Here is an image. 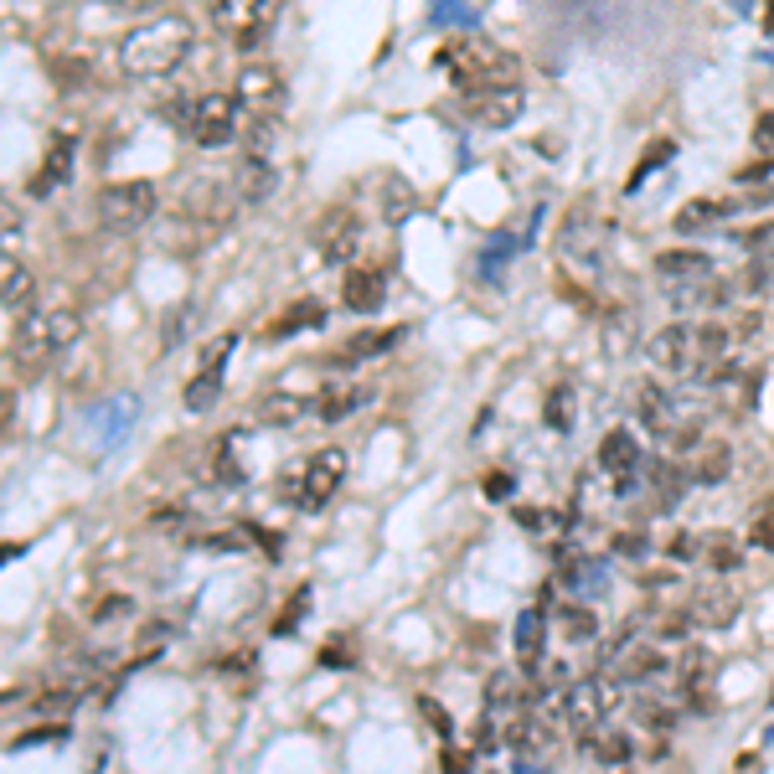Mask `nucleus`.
Segmentation results:
<instances>
[{
	"label": "nucleus",
	"instance_id": "nucleus-1",
	"mask_svg": "<svg viewBox=\"0 0 774 774\" xmlns=\"http://www.w3.org/2000/svg\"><path fill=\"white\" fill-rule=\"evenodd\" d=\"M186 52H192V21L186 16H155L119 42V62H125L129 78H166V72L182 68Z\"/></svg>",
	"mask_w": 774,
	"mask_h": 774
},
{
	"label": "nucleus",
	"instance_id": "nucleus-2",
	"mask_svg": "<svg viewBox=\"0 0 774 774\" xmlns=\"http://www.w3.org/2000/svg\"><path fill=\"white\" fill-rule=\"evenodd\" d=\"M84 336V315L72 305H52V310H27L16 325L11 341V362L21 366V378H37L52 356H62L72 341Z\"/></svg>",
	"mask_w": 774,
	"mask_h": 774
},
{
	"label": "nucleus",
	"instance_id": "nucleus-3",
	"mask_svg": "<svg viewBox=\"0 0 774 774\" xmlns=\"http://www.w3.org/2000/svg\"><path fill=\"white\" fill-rule=\"evenodd\" d=\"M625 703V682L615 672L609 676H584V682H568L564 697H558V718L568 723L574 733H594L605 728L609 718L619 713Z\"/></svg>",
	"mask_w": 774,
	"mask_h": 774
},
{
	"label": "nucleus",
	"instance_id": "nucleus-4",
	"mask_svg": "<svg viewBox=\"0 0 774 774\" xmlns=\"http://www.w3.org/2000/svg\"><path fill=\"white\" fill-rule=\"evenodd\" d=\"M341 480H346V454L321 450V454H310L300 470H290V476L280 480V496L284 501H295L300 511H321L325 501L341 491Z\"/></svg>",
	"mask_w": 774,
	"mask_h": 774
},
{
	"label": "nucleus",
	"instance_id": "nucleus-5",
	"mask_svg": "<svg viewBox=\"0 0 774 774\" xmlns=\"http://www.w3.org/2000/svg\"><path fill=\"white\" fill-rule=\"evenodd\" d=\"M439 62L454 72V84L470 94V88H486V84H517L511 78V57L496 52L491 42H470V37H460V42H450L444 52H439Z\"/></svg>",
	"mask_w": 774,
	"mask_h": 774
},
{
	"label": "nucleus",
	"instance_id": "nucleus-6",
	"mask_svg": "<svg viewBox=\"0 0 774 774\" xmlns=\"http://www.w3.org/2000/svg\"><path fill=\"white\" fill-rule=\"evenodd\" d=\"M155 207H160L155 182H114L99 192V223L109 227V233H119V238L140 233V227L155 217Z\"/></svg>",
	"mask_w": 774,
	"mask_h": 774
},
{
	"label": "nucleus",
	"instance_id": "nucleus-7",
	"mask_svg": "<svg viewBox=\"0 0 774 774\" xmlns=\"http://www.w3.org/2000/svg\"><path fill=\"white\" fill-rule=\"evenodd\" d=\"M284 0H212V27L233 37L243 52H254L264 42V31L274 27V16H280Z\"/></svg>",
	"mask_w": 774,
	"mask_h": 774
},
{
	"label": "nucleus",
	"instance_id": "nucleus-8",
	"mask_svg": "<svg viewBox=\"0 0 774 774\" xmlns=\"http://www.w3.org/2000/svg\"><path fill=\"white\" fill-rule=\"evenodd\" d=\"M238 94H207L202 104H192V125H186V135H192V145H202V150H223L233 135H238Z\"/></svg>",
	"mask_w": 774,
	"mask_h": 774
},
{
	"label": "nucleus",
	"instance_id": "nucleus-9",
	"mask_svg": "<svg viewBox=\"0 0 774 774\" xmlns=\"http://www.w3.org/2000/svg\"><path fill=\"white\" fill-rule=\"evenodd\" d=\"M233 352H238V331L217 336L207 352H202L197 378L186 382V393H182L186 413H212V409H217V398H223V372H227V356H233Z\"/></svg>",
	"mask_w": 774,
	"mask_h": 774
},
{
	"label": "nucleus",
	"instance_id": "nucleus-10",
	"mask_svg": "<svg viewBox=\"0 0 774 774\" xmlns=\"http://www.w3.org/2000/svg\"><path fill=\"white\" fill-rule=\"evenodd\" d=\"M464 119L480 129H507L521 119V84H486L464 94Z\"/></svg>",
	"mask_w": 774,
	"mask_h": 774
},
{
	"label": "nucleus",
	"instance_id": "nucleus-11",
	"mask_svg": "<svg viewBox=\"0 0 774 774\" xmlns=\"http://www.w3.org/2000/svg\"><path fill=\"white\" fill-rule=\"evenodd\" d=\"M238 104L243 114H254V119H264V114H280L284 99H290V88H284L280 68H268V62H248V68L238 72Z\"/></svg>",
	"mask_w": 774,
	"mask_h": 774
},
{
	"label": "nucleus",
	"instance_id": "nucleus-12",
	"mask_svg": "<svg viewBox=\"0 0 774 774\" xmlns=\"http://www.w3.org/2000/svg\"><path fill=\"white\" fill-rule=\"evenodd\" d=\"M599 470H605L609 480H615L619 496L635 491V480L646 476V460H640V439L630 434V429H615V434L599 439Z\"/></svg>",
	"mask_w": 774,
	"mask_h": 774
},
{
	"label": "nucleus",
	"instance_id": "nucleus-13",
	"mask_svg": "<svg viewBox=\"0 0 774 774\" xmlns=\"http://www.w3.org/2000/svg\"><path fill=\"white\" fill-rule=\"evenodd\" d=\"M356 243H362V217L352 207H331L315 223V248H321L325 264H352Z\"/></svg>",
	"mask_w": 774,
	"mask_h": 774
},
{
	"label": "nucleus",
	"instance_id": "nucleus-14",
	"mask_svg": "<svg viewBox=\"0 0 774 774\" xmlns=\"http://www.w3.org/2000/svg\"><path fill=\"white\" fill-rule=\"evenodd\" d=\"M713 687V650L703 646H682V662H676V703L682 707H707Z\"/></svg>",
	"mask_w": 774,
	"mask_h": 774
},
{
	"label": "nucleus",
	"instance_id": "nucleus-15",
	"mask_svg": "<svg viewBox=\"0 0 774 774\" xmlns=\"http://www.w3.org/2000/svg\"><path fill=\"white\" fill-rule=\"evenodd\" d=\"M666 300H672L682 315H703V310H718L733 295V284H723V274L713 280H662Z\"/></svg>",
	"mask_w": 774,
	"mask_h": 774
},
{
	"label": "nucleus",
	"instance_id": "nucleus-16",
	"mask_svg": "<svg viewBox=\"0 0 774 774\" xmlns=\"http://www.w3.org/2000/svg\"><path fill=\"white\" fill-rule=\"evenodd\" d=\"M635 413H640V423H646L650 434L672 439L682 423H676V413H682V403H676L672 393H662L656 382H635Z\"/></svg>",
	"mask_w": 774,
	"mask_h": 774
},
{
	"label": "nucleus",
	"instance_id": "nucleus-17",
	"mask_svg": "<svg viewBox=\"0 0 774 774\" xmlns=\"http://www.w3.org/2000/svg\"><path fill=\"white\" fill-rule=\"evenodd\" d=\"M274 186H280V170L268 166V155H254L243 150V160L233 166V192H238V202H268L274 197Z\"/></svg>",
	"mask_w": 774,
	"mask_h": 774
},
{
	"label": "nucleus",
	"instance_id": "nucleus-18",
	"mask_svg": "<svg viewBox=\"0 0 774 774\" xmlns=\"http://www.w3.org/2000/svg\"><path fill=\"white\" fill-rule=\"evenodd\" d=\"M507 744L517 748V764H521V770H532V760H542V754L552 748V733H548V723L537 718V713H511Z\"/></svg>",
	"mask_w": 774,
	"mask_h": 774
},
{
	"label": "nucleus",
	"instance_id": "nucleus-19",
	"mask_svg": "<svg viewBox=\"0 0 774 774\" xmlns=\"http://www.w3.org/2000/svg\"><path fill=\"white\" fill-rule=\"evenodd\" d=\"M403 341V325H382V331H352L346 336V346L336 352V366H362V362H378V356H388Z\"/></svg>",
	"mask_w": 774,
	"mask_h": 774
},
{
	"label": "nucleus",
	"instance_id": "nucleus-20",
	"mask_svg": "<svg viewBox=\"0 0 774 774\" xmlns=\"http://www.w3.org/2000/svg\"><path fill=\"white\" fill-rule=\"evenodd\" d=\"M382 295H388V280H382L378 268H352V274L341 280V305L352 310V315L382 310Z\"/></svg>",
	"mask_w": 774,
	"mask_h": 774
},
{
	"label": "nucleus",
	"instance_id": "nucleus-21",
	"mask_svg": "<svg viewBox=\"0 0 774 774\" xmlns=\"http://www.w3.org/2000/svg\"><path fill=\"white\" fill-rule=\"evenodd\" d=\"M609 666H615V676L630 687V682H650V676H662L666 656L656 646H615V650H609Z\"/></svg>",
	"mask_w": 774,
	"mask_h": 774
},
{
	"label": "nucleus",
	"instance_id": "nucleus-22",
	"mask_svg": "<svg viewBox=\"0 0 774 774\" xmlns=\"http://www.w3.org/2000/svg\"><path fill=\"white\" fill-rule=\"evenodd\" d=\"M511 646H517V656L527 666L542 662V646H548V609L542 605H527L517 615V625H511Z\"/></svg>",
	"mask_w": 774,
	"mask_h": 774
},
{
	"label": "nucleus",
	"instance_id": "nucleus-23",
	"mask_svg": "<svg viewBox=\"0 0 774 774\" xmlns=\"http://www.w3.org/2000/svg\"><path fill=\"white\" fill-rule=\"evenodd\" d=\"M738 207H744L738 197H697V202H687V207L676 212L672 227H676V233H703V227H713V223H723V217H733Z\"/></svg>",
	"mask_w": 774,
	"mask_h": 774
},
{
	"label": "nucleus",
	"instance_id": "nucleus-24",
	"mask_svg": "<svg viewBox=\"0 0 774 774\" xmlns=\"http://www.w3.org/2000/svg\"><path fill=\"white\" fill-rule=\"evenodd\" d=\"M656 274L662 280H713L718 258L697 254V248H666V254H656Z\"/></svg>",
	"mask_w": 774,
	"mask_h": 774
},
{
	"label": "nucleus",
	"instance_id": "nucleus-25",
	"mask_svg": "<svg viewBox=\"0 0 774 774\" xmlns=\"http://www.w3.org/2000/svg\"><path fill=\"white\" fill-rule=\"evenodd\" d=\"M558 243H564L568 258H599V227H594V217H589V202H584V207H574L564 217V233H558Z\"/></svg>",
	"mask_w": 774,
	"mask_h": 774
},
{
	"label": "nucleus",
	"instance_id": "nucleus-26",
	"mask_svg": "<svg viewBox=\"0 0 774 774\" xmlns=\"http://www.w3.org/2000/svg\"><path fill=\"white\" fill-rule=\"evenodd\" d=\"M0 274H6V280H0V305H6V315L21 321V315L31 310V295H37V280H31V268L16 264V258H6Z\"/></svg>",
	"mask_w": 774,
	"mask_h": 774
},
{
	"label": "nucleus",
	"instance_id": "nucleus-27",
	"mask_svg": "<svg viewBox=\"0 0 774 774\" xmlns=\"http://www.w3.org/2000/svg\"><path fill=\"white\" fill-rule=\"evenodd\" d=\"M578 754L594 764H630L635 760V744L625 738V733H605V728H594V733H578Z\"/></svg>",
	"mask_w": 774,
	"mask_h": 774
},
{
	"label": "nucleus",
	"instance_id": "nucleus-28",
	"mask_svg": "<svg viewBox=\"0 0 774 774\" xmlns=\"http://www.w3.org/2000/svg\"><path fill=\"white\" fill-rule=\"evenodd\" d=\"M687 615H692V625H703V630H723V625H733V619H738V599H733L728 589L697 594Z\"/></svg>",
	"mask_w": 774,
	"mask_h": 774
},
{
	"label": "nucleus",
	"instance_id": "nucleus-29",
	"mask_svg": "<svg viewBox=\"0 0 774 774\" xmlns=\"http://www.w3.org/2000/svg\"><path fill=\"white\" fill-rule=\"evenodd\" d=\"M321 325H325V305H321V300H300V305H290L274 325H264V336L284 341V336H295V331H321Z\"/></svg>",
	"mask_w": 774,
	"mask_h": 774
},
{
	"label": "nucleus",
	"instance_id": "nucleus-30",
	"mask_svg": "<svg viewBox=\"0 0 774 774\" xmlns=\"http://www.w3.org/2000/svg\"><path fill=\"white\" fill-rule=\"evenodd\" d=\"M310 413V398L300 393H264L258 398V423H268V429H290V423H300Z\"/></svg>",
	"mask_w": 774,
	"mask_h": 774
},
{
	"label": "nucleus",
	"instance_id": "nucleus-31",
	"mask_svg": "<svg viewBox=\"0 0 774 774\" xmlns=\"http://www.w3.org/2000/svg\"><path fill=\"white\" fill-rule=\"evenodd\" d=\"M68 176H72V140H57L52 150H47V166L31 176V197H52Z\"/></svg>",
	"mask_w": 774,
	"mask_h": 774
},
{
	"label": "nucleus",
	"instance_id": "nucleus-32",
	"mask_svg": "<svg viewBox=\"0 0 774 774\" xmlns=\"http://www.w3.org/2000/svg\"><path fill=\"white\" fill-rule=\"evenodd\" d=\"M527 697H532V692H527V682H521L517 672H496L491 687H486V707H491V713H521Z\"/></svg>",
	"mask_w": 774,
	"mask_h": 774
},
{
	"label": "nucleus",
	"instance_id": "nucleus-33",
	"mask_svg": "<svg viewBox=\"0 0 774 774\" xmlns=\"http://www.w3.org/2000/svg\"><path fill=\"white\" fill-rule=\"evenodd\" d=\"M564 584L578 589L584 599H599V594L609 589V568L599 564V558H574V564L564 568Z\"/></svg>",
	"mask_w": 774,
	"mask_h": 774
},
{
	"label": "nucleus",
	"instance_id": "nucleus-34",
	"mask_svg": "<svg viewBox=\"0 0 774 774\" xmlns=\"http://www.w3.org/2000/svg\"><path fill=\"white\" fill-rule=\"evenodd\" d=\"M697 558H703L713 574H733V568L744 564V542L738 537H723V532H713V537H703V548H697Z\"/></svg>",
	"mask_w": 774,
	"mask_h": 774
},
{
	"label": "nucleus",
	"instance_id": "nucleus-35",
	"mask_svg": "<svg viewBox=\"0 0 774 774\" xmlns=\"http://www.w3.org/2000/svg\"><path fill=\"white\" fill-rule=\"evenodd\" d=\"M84 697H88L84 676H62V682H52L47 692H37V707H42V713H72Z\"/></svg>",
	"mask_w": 774,
	"mask_h": 774
},
{
	"label": "nucleus",
	"instance_id": "nucleus-36",
	"mask_svg": "<svg viewBox=\"0 0 774 774\" xmlns=\"http://www.w3.org/2000/svg\"><path fill=\"white\" fill-rule=\"evenodd\" d=\"M366 403H372V388H336V393H325L321 403H315V413H321L325 423H341L346 413L366 409Z\"/></svg>",
	"mask_w": 774,
	"mask_h": 774
},
{
	"label": "nucleus",
	"instance_id": "nucleus-37",
	"mask_svg": "<svg viewBox=\"0 0 774 774\" xmlns=\"http://www.w3.org/2000/svg\"><path fill=\"white\" fill-rule=\"evenodd\" d=\"M646 476H650V480H640V486L656 496V507H672L676 496L687 491V476H676L672 464H646Z\"/></svg>",
	"mask_w": 774,
	"mask_h": 774
},
{
	"label": "nucleus",
	"instance_id": "nucleus-38",
	"mask_svg": "<svg viewBox=\"0 0 774 774\" xmlns=\"http://www.w3.org/2000/svg\"><path fill=\"white\" fill-rule=\"evenodd\" d=\"M558 630H564L574 646H584V640L599 635V619H594L589 605H564V609H558Z\"/></svg>",
	"mask_w": 774,
	"mask_h": 774
},
{
	"label": "nucleus",
	"instance_id": "nucleus-39",
	"mask_svg": "<svg viewBox=\"0 0 774 774\" xmlns=\"http://www.w3.org/2000/svg\"><path fill=\"white\" fill-rule=\"evenodd\" d=\"M413 207H419L413 186H409V182H388V197H382V217L398 227V223H409V217H413Z\"/></svg>",
	"mask_w": 774,
	"mask_h": 774
},
{
	"label": "nucleus",
	"instance_id": "nucleus-40",
	"mask_svg": "<svg viewBox=\"0 0 774 774\" xmlns=\"http://www.w3.org/2000/svg\"><path fill=\"white\" fill-rule=\"evenodd\" d=\"M542 419H548V429H558V434H568L574 429V388L568 382H558L548 393V409H542Z\"/></svg>",
	"mask_w": 774,
	"mask_h": 774
},
{
	"label": "nucleus",
	"instance_id": "nucleus-41",
	"mask_svg": "<svg viewBox=\"0 0 774 774\" xmlns=\"http://www.w3.org/2000/svg\"><path fill=\"white\" fill-rule=\"evenodd\" d=\"M413 707H419V718L429 723V733H434L439 744H450V738H454V723H450V713H444V703H434L429 692H419V703H413Z\"/></svg>",
	"mask_w": 774,
	"mask_h": 774
},
{
	"label": "nucleus",
	"instance_id": "nucleus-42",
	"mask_svg": "<svg viewBox=\"0 0 774 774\" xmlns=\"http://www.w3.org/2000/svg\"><path fill=\"white\" fill-rule=\"evenodd\" d=\"M672 150H676L672 140H656V145H650V155H646V160H640V166L630 170V182H625V192H640V182H646L650 170H662L666 160H672Z\"/></svg>",
	"mask_w": 774,
	"mask_h": 774
},
{
	"label": "nucleus",
	"instance_id": "nucleus-43",
	"mask_svg": "<svg viewBox=\"0 0 774 774\" xmlns=\"http://www.w3.org/2000/svg\"><path fill=\"white\" fill-rule=\"evenodd\" d=\"M748 542L764 552H774V501H764L760 511H754V527H748Z\"/></svg>",
	"mask_w": 774,
	"mask_h": 774
},
{
	"label": "nucleus",
	"instance_id": "nucleus-44",
	"mask_svg": "<svg viewBox=\"0 0 774 774\" xmlns=\"http://www.w3.org/2000/svg\"><path fill=\"white\" fill-rule=\"evenodd\" d=\"M305 609H310V584H300V589L290 594V609H284V615L274 619V635H290V630H295Z\"/></svg>",
	"mask_w": 774,
	"mask_h": 774
},
{
	"label": "nucleus",
	"instance_id": "nucleus-45",
	"mask_svg": "<svg viewBox=\"0 0 774 774\" xmlns=\"http://www.w3.org/2000/svg\"><path fill=\"white\" fill-rule=\"evenodd\" d=\"M129 609H135V605H129L125 594H104V599H94V609H88V615L99 619V625H109V619H125Z\"/></svg>",
	"mask_w": 774,
	"mask_h": 774
},
{
	"label": "nucleus",
	"instance_id": "nucleus-46",
	"mask_svg": "<svg viewBox=\"0 0 774 774\" xmlns=\"http://www.w3.org/2000/svg\"><path fill=\"white\" fill-rule=\"evenodd\" d=\"M217 480H223V486H248V470H243V460L227 450V444H223V454H217Z\"/></svg>",
	"mask_w": 774,
	"mask_h": 774
},
{
	"label": "nucleus",
	"instance_id": "nucleus-47",
	"mask_svg": "<svg viewBox=\"0 0 774 774\" xmlns=\"http://www.w3.org/2000/svg\"><path fill=\"white\" fill-rule=\"evenodd\" d=\"M723 476H728V450H713V454L703 460V470H697L692 480H703V486H718Z\"/></svg>",
	"mask_w": 774,
	"mask_h": 774
},
{
	"label": "nucleus",
	"instance_id": "nucleus-48",
	"mask_svg": "<svg viewBox=\"0 0 774 774\" xmlns=\"http://www.w3.org/2000/svg\"><path fill=\"white\" fill-rule=\"evenodd\" d=\"M52 78H57L62 88H78V84H88V62H78V57H72V62H57Z\"/></svg>",
	"mask_w": 774,
	"mask_h": 774
},
{
	"label": "nucleus",
	"instance_id": "nucleus-49",
	"mask_svg": "<svg viewBox=\"0 0 774 774\" xmlns=\"http://www.w3.org/2000/svg\"><path fill=\"white\" fill-rule=\"evenodd\" d=\"M52 738H68V728H42V733H21L11 748H37V744H52Z\"/></svg>",
	"mask_w": 774,
	"mask_h": 774
},
{
	"label": "nucleus",
	"instance_id": "nucleus-50",
	"mask_svg": "<svg viewBox=\"0 0 774 774\" xmlns=\"http://www.w3.org/2000/svg\"><path fill=\"white\" fill-rule=\"evenodd\" d=\"M511 491H517V486H511V476H501V470H496V476H486V496H491V501H507Z\"/></svg>",
	"mask_w": 774,
	"mask_h": 774
},
{
	"label": "nucleus",
	"instance_id": "nucleus-51",
	"mask_svg": "<svg viewBox=\"0 0 774 774\" xmlns=\"http://www.w3.org/2000/svg\"><path fill=\"white\" fill-rule=\"evenodd\" d=\"M615 552H630V558H646V532H625L615 542Z\"/></svg>",
	"mask_w": 774,
	"mask_h": 774
},
{
	"label": "nucleus",
	"instance_id": "nucleus-52",
	"mask_svg": "<svg viewBox=\"0 0 774 774\" xmlns=\"http://www.w3.org/2000/svg\"><path fill=\"white\" fill-rule=\"evenodd\" d=\"M104 6H114V11H125V16H145V11H155L160 0H104Z\"/></svg>",
	"mask_w": 774,
	"mask_h": 774
},
{
	"label": "nucleus",
	"instance_id": "nucleus-53",
	"mask_svg": "<svg viewBox=\"0 0 774 774\" xmlns=\"http://www.w3.org/2000/svg\"><path fill=\"white\" fill-rule=\"evenodd\" d=\"M321 662L325 666H346V662H352V650H346V640H341V635L331 640V650H321Z\"/></svg>",
	"mask_w": 774,
	"mask_h": 774
},
{
	"label": "nucleus",
	"instance_id": "nucleus-54",
	"mask_svg": "<svg viewBox=\"0 0 774 774\" xmlns=\"http://www.w3.org/2000/svg\"><path fill=\"white\" fill-rule=\"evenodd\" d=\"M774 238V223H764V227H748V233H738V243H748V248H760V243H770Z\"/></svg>",
	"mask_w": 774,
	"mask_h": 774
},
{
	"label": "nucleus",
	"instance_id": "nucleus-55",
	"mask_svg": "<svg viewBox=\"0 0 774 774\" xmlns=\"http://www.w3.org/2000/svg\"><path fill=\"white\" fill-rule=\"evenodd\" d=\"M754 140H760L764 150H774V114H770V119H760V129H754Z\"/></svg>",
	"mask_w": 774,
	"mask_h": 774
},
{
	"label": "nucleus",
	"instance_id": "nucleus-56",
	"mask_svg": "<svg viewBox=\"0 0 774 774\" xmlns=\"http://www.w3.org/2000/svg\"><path fill=\"white\" fill-rule=\"evenodd\" d=\"M760 268H764V274H770V284H774V248H770V254L760 258Z\"/></svg>",
	"mask_w": 774,
	"mask_h": 774
},
{
	"label": "nucleus",
	"instance_id": "nucleus-57",
	"mask_svg": "<svg viewBox=\"0 0 774 774\" xmlns=\"http://www.w3.org/2000/svg\"><path fill=\"white\" fill-rule=\"evenodd\" d=\"M764 16H770V31H774V6H770V11H764Z\"/></svg>",
	"mask_w": 774,
	"mask_h": 774
},
{
	"label": "nucleus",
	"instance_id": "nucleus-58",
	"mask_svg": "<svg viewBox=\"0 0 774 774\" xmlns=\"http://www.w3.org/2000/svg\"><path fill=\"white\" fill-rule=\"evenodd\" d=\"M770 703H774V687H770Z\"/></svg>",
	"mask_w": 774,
	"mask_h": 774
}]
</instances>
